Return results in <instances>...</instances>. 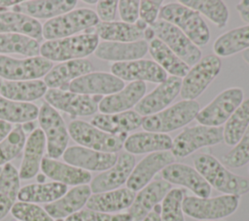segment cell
<instances>
[{
  "mask_svg": "<svg viewBox=\"0 0 249 221\" xmlns=\"http://www.w3.org/2000/svg\"><path fill=\"white\" fill-rule=\"evenodd\" d=\"M242 57H243L244 61L249 64V49L242 52Z\"/></svg>",
  "mask_w": 249,
  "mask_h": 221,
  "instance_id": "obj_59",
  "label": "cell"
},
{
  "mask_svg": "<svg viewBox=\"0 0 249 221\" xmlns=\"http://www.w3.org/2000/svg\"><path fill=\"white\" fill-rule=\"evenodd\" d=\"M47 86L42 80L10 81L0 79V95L14 101L31 102L45 95Z\"/></svg>",
  "mask_w": 249,
  "mask_h": 221,
  "instance_id": "obj_33",
  "label": "cell"
},
{
  "mask_svg": "<svg viewBox=\"0 0 249 221\" xmlns=\"http://www.w3.org/2000/svg\"><path fill=\"white\" fill-rule=\"evenodd\" d=\"M40 169L46 177L66 186L85 185L91 181L89 171L48 157H43Z\"/></svg>",
  "mask_w": 249,
  "mask_h": 221,
  "instance_id": "obj_27",
  "label": "cell"
},
{
  "mask_svg": "<svg viewBox=\"0 0 249 221\" xmlns=\"http://www.w3.org/2000/svg\"><path fill=\"white\" fill-rule=\"evenodd\" d=\"M162 4L161 0L158 1H140L139 5V17L140 19L145 21L147 24L152 25L157 21L160 6Z\"/></svg>",
  "mask_w": 249,
  "mask_h": 221,
  "instance_id": "obj_50",
  "label": "cell"
},
{
  "mask_svg": "<svg viewBox=\"0 0 249 221\" xmlns=\"http://www.w3.org/2000/svg\"><path fill=\"white\" fill-rule=\"evenodd\" d=\"M11 213L18 221H53L43 207L30 203H16Z\"/></svg>",
  "mask_w": 249,
  "mask_h": 221,
  "instance_id": "obj_47",
  "label": "cell"
},
{
  "mask_svg": "<svg viewBox=\"0 0 249 221\" xmlns=\"http://www.w3.org/2000/svg\"><path fill=\"white\" fill-rule=\"evenodd\" d=\"M248 221H249V220H248Z\"/></svg>",
  "mask_w": 249,
  "mask_h": 221,
  "instance_id": "obj_64",
  "label": "cell"
},
{
  "mask_svg": "<svg viewBox=\"0 0 249 221\" xmlns=\"http://www.w3.org/2000/svg\"><path fill=\"white\" fill-rule=\"evenodd\" d=\"M118 2L116 0L111 1H98L96 4V15L102 22H111L116 18Z\"/></svg>",
  "mask_w": 249,
  "mask_h": 221,
  "instance_id": "obj_51",
  "label": "cell"
},
{
  "mask_svg": "<svg viewBox=\"0 0 249 221\" xmlns=\"http://www.w3.org/2000/svg\"><path fill=\"white\" fill-rule=\"evenodd\" d=\"M142 116L135 111H125L115 114H98L95 115L90 124L111 134L127 133L142 126Z\"/></svg>",
  "mask_w": 249,
  "mask_h": 221,
  "instance_id": "obj_31",
  "label": "cell"
},
{
  "mask_svg": "<svg viewBox=\"0 0 249 221\" xmlns=\"http://www.w3.org/2000/svg\"><path fill=\"white\" fill-rule=\"evenodd\" d=\"M67 192V186L58 182L33 183L21 187L18 191L19 202L30 203H51Z\"/></svg>",
  "mask_w": 249,
  "mask_h": 221,
  "instance_id": "obj_36",
  "label": "cell"
},
{
  "mask_svg": "<svg viewBox=\"0 0 249 221\" xmlns=\"http://www.w3.org/2000/svg\"><path fill=\"white\" fill-rule=\"evenodd\" d=\"M25 132L21 125H16L10 133L0 142V166L15 159L24 147Z\"/></svg>",
  "mask_w": 249,
  "mask_h": 221,
  "instance_id": "obj_44",
  "label": "cell"
},
{
  "mask_svg": "<svg viewBox=\"0 0 249 221\" xmlns=\"http://www.w3.org/2000/svg\"><path fill=\"white\" fill-rule=\"evenodd\" d=\"M93 64L88 59H75L60 62L52 67L45 75L44 83L47 88L68 91L69 84L88 73L92 72Z\"/></svg>",
  "mask_w": 249,
  "mask_h": 221,
  "instance_id": "obj_23",
  "label": "cell"
},
{
  "mask_svg": "<svg viewBox=\"0 0 249 221\" xmlns=\"http://www.w3.org/2000/svg\"><path fill=\"white\" fill-rule=\"evenodd\" d=\"M194 166L211 187L225 195L240 197L249 192V178L230 171L210 154L201 153L195 156Z\"/></svg>",
  "mask_w": 249,
  "mask_h": 221,
  "instance_id": "obj_1",
  "label": "cell"
},
{
  "mask_svg": "<svg viewBox=\"0 0 249 221\" xmlns=\"http://www.w3.org/2000/svg\"><path fill=\"white\" fill-rule=\"evenodd\" d=\"M149 49L146 40L135 42H108L102 41L94 51V55L100 59L115 62L137 60L143 57Z\"/></svg>",
  "mask_w": 249,
  "mask_h": 221,
  "instance_id": "obj_24",
  "label": "cell"
},
{
  "mask_svg": "<svg viewBox=\"0 0 249 221\" xmlns=\"http://www.w3.org/2000/svg\"><path fill=\"white\" fill-rule=\"evenodd\" d=\"M21 1L19 0H13V1H7V0H0V7H10V6H16L19 4Z\"/></svg>",
  "mask_w": 249,
  "mask_h": 221,
  "instance_id": "obj_56",
  "label": "cell"
},
{
  "mask_svg": "<svg viewBox=\"0 0 249 221\" xmlns=\"http://www.w3.org/2000/svg\"><path fill=\"white\" fill-rule=\"evenodd\" d=\"M135 198V192L121 188L108 192L93 194L87 202V208L97 212H119L128 208Z\"/></svg>",
  "mask_w": 249,
  "mask_h": 221,
  "instance_id": "obj_30",
  "label": "cell"
},
{
  "mask_svg": "<svg viewBox=\"0 0 249 221\" xmlns=\"http://www.w3.org/2000/svg\"><path fill=\"white\" fill-rule=\"evenodd\" d=\"M179 3L202 14L208 18L218 28L227 25L229 10L223 1L218 0H182Z\"/></svg>",
  "mask_w": 249,
  "mask_h": 221,
  "instance_id": "obj_43",
  "label": "cell"
},
{
  "mask_svg": "<svg viewBox=\"0 0 249 221\" xmlns=\"http://www.w3.org/2000/svg\"><path fill=\"white\" fill-rule=\"evenodd\" d=\"M159 17L178 27L196 46H204L210 40V31L196 11L179 3H169L162 6Z\"/></svg>",
  "mask_w": 249,
  "mask_h": 221,
  "instance_id": "obj_2",
  "label": "cell"
},
{
  "mask_svg": "<svg viewBox=\"0 0 249 221\" xmlns=\"http://www.w3.org/2000/svg\"><path fill=\"white\" fill-rule=\"evenodd\" d=\"M236 10H237L241 19L244 22L249 23V0L240 1L236 5Z\"/></svg>",
  "mask_w": 249,
  "mask_h": 221,
  "instance_id": "obj_52",
  "label": "cell"
},
{
  "mask_svg": "<svg viewBox=\"0 0 249 221\" xmlns=\"http://www.w3.org/2000/svg\"><path fill=\"white\" fill-rule=\"evenodd\" d=\"M18 54L27 57L38 56L39 42L25 35L16 33H0V55Z\"/></svg>",
  "mask_w": 249,
  "mask_h": 221,
  "instance_id": "obj_42",
  "label": "cell"
},
{
  "mask_svg": "<svg viewBox=\"0 0 249 221\" xmlns=\"http://www.w3.org/2000/svg\"><path fill=\"white\" fill-rule=\"evenodd\" d=\"M171 184L163 179H159L150 182L142 188L128 207L127 213L133 221H142L152 209L159 204L167 193L172 189Z\"/></svg>",
  "mask_w": 249,
  "mask_h": 221,
  "instance_id": "obj_22",
  "label": "cell"
},
{
  "mask_svg": "<svg viewBox=\"0 0 249 221\" xmlns=\"http://www.w3.org/2000/svg\"><path fill=\"white\" fill-rule=\"evenodd\" d=\"M38 121L46 137L47 157L56 160L67 148L69 133L61 115L46 101L42 103Z\"/></svg>",
  "mask_w": 249,
  "mask_h": 221,
  "instance_id": "obj_8",
  "label": "cell"
},
{
  "mask_svg": "<svg viewBox=\"0 0 249 221\" xmlns=\"http://www.w3.org/2000/svg\"><path fill=\"white\" fill-rule=\"evenodd\" d=\"M155 36H156V34H155V32H154V30L152 29L151 26H150V27H147V28L144 30L143 37L146 39V41H147V40L152 41V40L155 38Z\"/></svg>",
  "mask_w": 249,
  "mask_h": 221,
  "instance_id": "obj_55",
  "label": "cell"
},
{
  "mask_svg": "<svg viewBox=\"0 0 249 221\" xmlns=\"http://www.w3.org/2000/svg\"><path fill=\"white\" fill-rule=\"evenodd\" d=\"M111 72L123 81L161 83L167 78L166 72L156 61L149 59L115 62L111 65Z\"/></svg>",
  "mask_w": 249,
  "mask_h": 221,
  "instance_id": "obj_19",
  "label": "cell"
},
{
  "mask_svg": "<svg viewBox=\"0 0 249 221\" xmlns=\"http://www.w3.org/2000/svg\"><path fill=\"white\" fill-rule=\"evenodd\" d=\"M87 4H97V2L98 1H95V0H93V1H89V0H86L85 1Z\"/></svg>",
  "mask_w": 249,
  "mask_h": 221,
  "instance_id": "obj_61",
  "label": "cell"
},
{
  "mask_svg": "<svg viewBox=\"0 0 249 221\" xmlns=\"http://www.w3.org/2000/svg\"><path fill=\"white\" fill-rule=\"evenodd\" d=\"M124 83L107 72H90L73 80L68 91L87 95H110L123 90Z\"/></svg>",
  "mask_w": 249,
  "mask_h": 221,
  "instance_id": "obj_15",
  "label": "cell"
},
{
  "mask_svg": "<svg viewBox=\"0 0 249 221\" xmlns=\"http://www.w3.org/2000/svg\"><path fill=\"white\" fill-rule=\"evenodd\" d=\"M249 163V127L240 140L222 157V164L231 168H238Z\"/></svg>",
  "mask_w": 249,
  "mask_h": 221,
  "instance_id": "obj_46",
  "label": "cell"
},
{
  "mask_svg": "<svg viewBox=\"0 0 249 221\" xmlns=\"http://www.w3.org/2000/svg\"><path fill=\"white\" fill-rule=\"evenodd\" d=\"M71 138L83 147L105 153H116L124 147L127 133L111 134L91 124L81 120H74L68 126Z\"/></svg>",
  "mask_w": 249,
  "mask_h": 221,
  "instance_id": "obj_7",
  "label": "cell"
},
{
  "mask_svg": "<svg viewBox=\"0 0 249 221\" xmlns=\"http://www.w3.org/2000/svg\"><path fill=\"white\" fill-rule=\"evenodd\" d=\"M39 108L31 102H19L0 95V121L17 125L33 122L38 118Z\"/></svg>",
  "mask_w": 249,
  "mask_h": 221,
  "instance_id": "obj_40",
  "label": "cell"
},
{
  "mask_svg": "<svg viewBox=\"0 0 249 221\" xmlns=\"http://www.w3.org/2000/svg\"><path fill=\"white\" fill-rule=\"evenodd\" d=\"M66 164L87 171H105L112 167L118 159L116 153H105L83 146L66 148L63 155Z\"/></svg>",
  "mask_w": 249,
  "mask_h": 221,
  "instance_id": "obj_20",
  "label": "cell"
},
{
  "mask_svg": "<svg viewBox=\"0 0 249 221\" xmlns=\"http://www.w3.org/2000/svg\"><path fill=\"white\" fill-rule=\"evenodd\" d=\"M199 104L196 100L183 99L156 114L145 116L142 127L146 131L165 133L180 129L196 119Z\"/></svg>",
  "mask_w": 249,
  "mask_h": 221,
  "instance_id": "obj_5",
  "label": "cell"
},
{
  "mask_svg": "<svg viewBox=\"0 0 249 221\" xmlns=\"http://www.w3.org/2000/svg\"><path fill=\"white\" fill-rule=\"evenodd\" d=\"M181 86V78L167 77L135 105V112L141 116H150L162 111L180 93Z\"/></svg>",
  "mask_w": 249,
  "mask_h": 221,
  "instance_id": "obj_17",
  "label": "cell"
},
{
  "mask_svg": "<svg viewBox=\"0 0 249 221\" xmlns=\"http://www.w3.org/2000/svg\"><path fill=\"white\" fill-rule=\"evenodd\" d=\"M134 166L135 157L127 152L121 153L112 167L91 179L89 185L91 193L97 194L118 189L126 183Z\"/></svg>",
  "mask_w": 249,
  "mask_h": 221,
  "instance_id": "obj_18",
  "label": "cell"
},
{
  "mask_svg": "<svg viewBox=\"0 0 249 221\" xmlns=\"http://www.w3.org/2000/svg\"><path fill=\"white\" fill-rule=\"evenodd\" d=\"M56 221H64V220H62V219H56Z\"/></svg>",
  "mask_w": 249,
  "mask_h": 221,
  "instance_id": "obj_62",
  "label": "cell"
},
{
  "mask_svg": "<svg viewBox=\"0 0 249 221\" xmlns=\"http://www.w3.org/2000/svg\"><path fill=\"white\" fill-rule=\"evenodd\" d=\"M22 126V129H23V130H24V132L25 131H31L32 129L34 130L35 129H34V123L33 122H27V123H24L23 125H21Z\"/></svg>",
  "mask_w": 249,
  "mask_h": 221,
  "instance_id": "obj_58",
  "label": "cell"
},
{
  "mask_svg": "<svg viewBox=\"0 0 249 221\" xmlns=\"http://www.w3.org/2000/svg\"><path fill=\"white\" fill-rule=\"evenodd\" d=\"M0 33H16L37 40L43 39L42 24L39 20L13 11L0 12Z\"/></svg>",
  "mask_w": 249,
  "mask_h": 221,
  "instance_id": "obj_34",
  "label": "cell"
},
{
  "mask_svg": "<svg viewBox=\"0 0 249 221\" xmlns=\"http://www.w3.org/2000/svg\"><path fill=\"white\" fill-rule=\"evenodd\" d=\"M13 127L12 124H9L4 121H0V142L10 133Z\"/></svg>",
  "mask_w": 249,
  "mask_h": 221,
  "instance_id": "obj_54",
  "label": "cell"
},
{
  "mask_svg": "<svg viewBox=\"0 0 249 221\" xmlns=\"http://www.w3.org/2000/svg\"><path fill=\"white\" fill-rule=\"evenodd\" d=\"M64 221H83V219H82L80 212H77V213H74V214L68 216L67 218H65Z\"/></svg>",
  "mask_w": 249,
  "mask_h": 221,
  "instance_id": "obj_57",
  "label": "cell"
},
{
  "mask_svg": "<svg viewBox=\"0 0 249 221\" xmlns=\"http://www.w3.org/2000/svg\"><path fill=\"white\" fill-rule=\"evenodd\" d=\"M222 62L216 55L201 57L189 70L182 80L180 94L186 100H195L199 96L221 70Z\"/></svg>",
  "mask_w": 249,
  "mask_h": 221,
  "instance_id": "obj_10",
  "label": "cell"
},
{
  "mask_svg": "<svg viewBox=\"0 0 249 221\" xmlns=\"http://www.w3.org/2000/svg\"><path fill=\"white\" fill-rule=\"evenodd\" d=\"M45 179H46V175H45V174L40 173V174L37 175V180L39 181V183H44Z\"/></svg>",
  "mask_w": 249,
  "mask_h": 221,
  "instance_id": "obj_60",
  "label": "cell"
},
{
  "mask_svg": "<svg viewBox=\"0 0 249 221\" xmlns=\"http://www.w3.org/2000/svg\"><path fill=\"white\" fill-rule=\"evenodd\" d=\"M150 55L156 62L165 71L175 77H185L190 70L180 57H178L163 42L158 38H154L149 43Z\"/></svg>",
  "mask_w": 249,
  "mask_h": 221,
  "instance_id": "obj_38",
  "label": "cell"
},
{
  "mask_svg": "<svg viewBox=\"0 0 249 221\" xmlns=\"http://www.w3.org/2000/svg\"><path fill=\"white\" fill-rule=\"evenodd\" d=\"M99 22L96 13L90 9L80 8L47 20L42 25L43 38L48 40L61 39L86 31Z\"/></svg>",
  "mask_w": 249,
  "mask_h": 221,
  "instance_id": "obj_6",
  "label": "cell"
},
{
  "mask_svg": "<svg viewBox=\"0 0 249 221\" xmlns=\"http://www.w3.org/2000/svg\"><path fill=\"white\" fill-rule=\"evenodd\" d=\"M184 191L180 188L171 189L162 200L160 220L161 221H185L182 203Z\"/></svg>",
  "mask_w": 249,
  "mask_h": 221,
  "instance_id": "obj_45",
  "label": "cell"
},
{
  "mask_svg": "<svg viewBox=\"0 0 249 221\" xmlns=\"http://www.w3.org/2000/svg\"><path fill=\"white\" fill-rule=\"evenodd\" d=\"M175 159L169 151L150 153L134 166L126 181V188L133 192L140 191L151 182L158 172L173 164Z\"/></svg>",
  "mask_w": 249,
  "mask_h": 221,
  "instance_id": "obj_16",
  "label": "cell"
},
{
  "mask_svg": "<svg viewBox=\"0 0 249 221\" xmlns=\"http://www.w3.org/2000/svg\"><path fill=\"white\" fill-rule=\"evenodd\" d=\"M14 221H18V220H14Z\"/></svg>",
  "mask_w": 249,
  "mask_h": 221,
  "instance_id": "obj_63",
  "label": "cell"
},
{
  "mask_svg": "<svg viewBox=\"0 0 249 221\" xmlns=\"http://www.w3.org/2000/svg\"><path fill=\"white\" fill-rule=\"evenodd\" d=\"M223 140V129L197 125L183 129L172 140L171 153L175 158H185L195 151L216 145Z\"/></svg>",
  "mask_w": 249,
  "mask_h": 221,
  "instance_id": "obj_9",
  "label": "cell"
},
{
  "mask_svg": "<svg viewBox=\"0 0 249 221\" xmlns=\"http://www.w3.org/2000/svg\"><path fill=\"white\" fill-rule=\"evenodd\" d=\"M249 127V98L241 104L231 115L223 129V140L229 146H234L240 140Z\"/></svg>",
  "mask_w": 249,
  "mask_h": 221,
  "instance_id": "obj_41",
  "label": "cell"
},
{
  "mask_svg": "<svg viewBox=\"0 0 249 221\" xmlns=\"http://www.w3.org/2000/svg\"><path fill=\"white\" fill-rule=\"evenodd\" d=\"M90 196L91 190L89 185L74 186L58 200L45 204L44 209L53 219L67 218L81 210L82 207L87 204Z\"/></svg>",
  "mask_w": 249,
  "mask_h": 221,
  "instance_id": "obj_26",
  "label": "cell"
},
{
  "mask_svg": "<svg viewBox=\"0 0 249 221\" xmlns=\"http://www.w3.org/2000/svg\"><path fill=\"white\" fill-rule=\"evenodd\" d=\"M160 176L168 183L177 184L191 190L196 197L208 198L211 186L198 171L185 164L173 163L160 171Z\"/></svg>",
  "mask_w": 249,
  "mask_h": 221,
  "instance_id": "obj_21",
  "label": "cell"
},
{
  "mask_svg": "<svg viewBox=\"0 0 249 221\" xmlns=\"http://www.w3.org/2000/svg\"><path fill=\"white\" fill-rule=\"evenodd\" d=\"M19 175L17 168L10 163L3 166L0 172V220L11 211L18 199Z\"/></svg>",
  "mask_w": 249,
  "mask_h": 221,
  "instance_id": "obj_37",
  "label": "cell"
},
{
  "mask_svg": "<svg viewBox=\"0 0 249 221\" xmlns=\"http://www.w3.org/2000/svg\"><path fill=\"white\" fill-rule=\"evenodd\" d=\"M160 212H161V205L159 203L152 209V211L142 221H161Z\"/></svg>",
  "mask_w": 249,
  "mask_h": 221,
  "instance_id": "obj_53",
  "label": "cell"
},
{
  "mask_svg": "<svg viewBox=\"0 0 249 221\" xmlns=\"http://www.w3.org/2000/svg\"><path fill=\"white\" fill-rule=\"evenodd\" d=\"M146 84L141 81L129 83L120 92L102 97L98 110L102 114H115L128 111L144 97Z\"/></svg>",
  "mask_w": 249,
  "mask_h": 221,
  "instance_id": "obj_25",
  "label": "cell"
},
{
  "mask_svg": "<svg viewBox=\"0 0 249 221\" xmlns=\"http://www.w3.org/2000/svg\"><path fill=\"white\" fill-rule=\"evenodd\" d=\"M239 205V197L222 195L214 198H199L196 196L184 197L183 212L199 221H213L231 215Z\"/></svg>",
  "mask_w": 249,
  "mask_h": 221,
  "instance_id": "obj_4",
  "label": "cell"
},
{
  "mask_svg": "<svg viewBox=\"0 0 249 221\" xmlns=\"http://www.w3.org/2000/svg\"><path fill=\"white\" fill-rule=\"evenodd\" d=\"M249 49V24L220 35L213 45L217 56H229Z\"/></svg>",
  "mask_w": 249,
  "mask_h": 221,
  "instance_id": "obj_39",
  "label": "cell"
},
{
  "mask_svg": "<svg viewBox=\"0 0 249 221\" xmlns=\"http://www.w3.org/2000/svg\"><path fill=\"white\" fill-rule=\"evenodd\" d=\"M124 147L129 154H144L168 151L172 147V139L166 133L141 131L126 137Z\"/></svg>",
  "mask_w": 249,
  "mask_h": 221,
  "instance_id": "obj_32",
  "label": "cell"
},
{
  "mask_svg": "<svg viewBox=\"0 0 249 221\" xmlns=\"http://www.w3.org/2000/svg\"><path fill=\"white\" fill-rule=\"evenodd\" d=\"M99 44L94 33H83L55 40H48L40 46L41 56L51 61L82 59L92 53Z\"/></svg>",
  "mask_w": 249,
  "mask_h": 221,
  "instance_id": "obj_3",
  "label": "cell"
},
{
  "mask_svg": "<svg viewBox=\"0 0 249 221\" xmlns=\"http://www.w3.org/2000/svg\"><path fill=\"white\" fill-rule=\"evenodd\" d=\"M85 33H94L104 41L108 42H135L142 40L144 31L139 29L136 24L124 21L98 22L94 28L87 29Z\"/></svg>",
  "mask_w": 249,
  "mask_h": 221,
  "instance_id": "obj_35",
  "label": "cell"
},
{
  "mask_svg": "<svg viewBox=\"0 0 249 221\" xmlns=\"http://www.w3.org/2000/svg\"><path fill=\"white\" fill-rule=\"evenodd\" d=\"M53 66V61L39 55L19 59L0 55V77L4 80H39L45 77Z\"/></svg>",
  "mask_w": 249,
  "mask_h": 221,
  "instance_id": "obj_11",
  "label": "cell"
},
{
  "mask_svg": "<svg viewBox=\"0 0 249 221\" xmlns=\"http://www.w3.org/2000/svg\"><path fill=\"white\" fill-rule=\"evenodd\" d=\"M44 96L46 102L55 110L80 117L94 114L102 99L101 95H87L57 89H49Z\"/></svg>",
  "mask_w": 249,
  "mask_h": 221,
  "instance_id": "obj_14",
  "label": "cell"
},
{
  "mask_svg": "<svg viewBox=\"0 0 249 221\" xmlns=\"http://www.w3.org/2000/svg\"><path fill=\"white\" fill-rule=\"evenodd\" d=\"M244 92L240 88H230L220 92L203 109L199 110L196 120L199 125L219 127L226 123L243 101Z\"/></svg>",
  "mask_w": 249,
  "mask_h": 221,
  "instance_id": "obj_12",
  "label": "cell"
},
{
  "mask_svg": "<svg viewBox=\"0 0 249 221\" xmlns=\"http://www.w3.org/2000/svg\"><path fill=\"white\" fill-rule=\"evenodd\" d=\"M45 148V134L41 129H35L26 138L23 147V157L18 170L20 179L28 180L38 174Z\"/></svg>",
  "mask_w": 249,
  "mask_h": 221,
  "instance_id": "obj_28",
  "label": "cell"
},
{
  "mask_svg": "<svg viewBox=\"0 0 249 221\" xmlns=\"http://www.w3.org/2000/svg\"><path fill=\"white\" fill-rule=\"evenodd\" d=\"M83 221H133L131 216L125 213H105L89 210L88 208L80 211Z\"/></svg>",
  "mask_w": 249,
  "mask_h": 221,
  "instance_id": "obj_48",
  "label": "cell"
},
{
  "mask_svg": "<svg viewBox=\"0 0 249 221\" xmlns=\"http://www.w3.org/2000/svg\"><path fill=\"white\" fill-rule=\"evenodd\" d=\"M158 39L163 42L187 65H195L201 58V51L178 27L165 21L157 20L151 25Z\"/></svg>",
  "mask_w": 249,
  "mask_h": 221,
  "instance_id": "obj_13",
  "label": "cell"
},
{
  "mask_svg": "<svg viewBox=\"0 0 249 221\" xmlns=\"http://www.w3.org/2000/svg\"><path fill=\"white\" fill-rule=\"evenodd\" d=\"M139 5L138 0H123L118 2L120 17L124 22L134 24L139 17Z\"/></svg>",
  "mask_w": 249,
  "mask_h": 221,
  "instance_id": "obj_49",
  "label": "cell"
},
{
  "mask_svg": "<svg viewBox=\"0 0 249 221\" xmlns=\"http://www.w3.org/2000/svg\"><path fill=\"white\" fill-rule=\"evenodd\" d=\"M76 0H35L21 1L13 7V12L27 15L33 18H53L72 11L76 5Z\"/></svg>",
  "mask_w": 249,
  "mask_h": 221,
  "instance_id": "obj_29",
  "label": "cell"
}]
</instances>
